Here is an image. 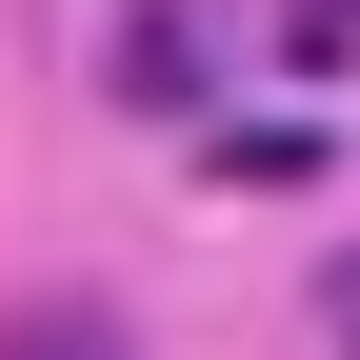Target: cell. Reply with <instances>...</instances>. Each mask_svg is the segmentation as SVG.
I'll use <instances>...</instances> for the list:
<instances>
[{"instance_id":"obj_2","label":"cell","mask_w":360,"mask_h":360,"mask_svg":"<svg viewBox=\"0 0 360 360\" xmlns=\"http://www.w3.org/2000/svg\"><path fill=\"white\" fill-rule=\"evenodd\" d=\"M0 360H141L120 300H0Z\"/></svg>"},{"instance_id":"obj_3","label":"cell","mask_w":360,"mask_h":360,"mask_svg":"<svg viewBox=\"0 0 360 360\" xmlns=\"http://www.w3.org/2000/svg\"><path fill=\"white\" fill-rule=\"evenodd\" d=\"M321 340H340V360H360V240H340V260H321Z\"/></svg>"},{"instance_id":"obj_1","label":"cell","mask_w":360,"mask_h":360,"mask_svg":"<svg viewBox=\"0 0 360 360\" xmlns=\"http://www.w3.org/2000/svg\"><path fill=\"white\" fill-rule=\"evenodd\" d=\"M200 80H220V40L180 20V0H141V20H120V101L141 120H200Z\"/></svg>"},{"instance_id":"obj_4","label":"cell","mask_w":360,"mask_h":360,"mask_svg":"<svg viewBox=\"0 0 360 360\" xmlns=\"http://www.w3.org/2000/svg\"><path fill=\"white\" fill-rule=\"evenodd\" d=\"M321 20H360V0H321Z\"/></svg>"}]
</instances>
